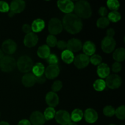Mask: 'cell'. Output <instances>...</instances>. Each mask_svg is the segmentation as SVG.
<instances>
[{
    "instance_id": "obj_19",
    "label": "cell",
    "mask_w": 125,
    "mask_h": 125,
    "mask_svg": "<svg viewBox=\"0 0 125 125\" xmlns=\"http://www.w3.org/2000/svg\"><path fill=\"white\" fill-rule=\"evenodd\" d=\"M21 82L26 87H31L36 83L35 76L33 73H26L22 77Z\"/></svg>"
},
{
    "instance_id": "obj_49",
    "label": "cell",
    "mask_w": 125,
    "mask_h": 125,
    "mask_svg": "<svg viewBox=\"0 0 125 125\" xmlns=\"http://www.w3.org/2000/svg\"><path fill=\"white\" fill-rule=\"evenodd\" d=\"M15 15V13H13V12H12V11H10L9 12V17H13Z\"/></svg>"
},
{
    "instance_id": "obj_36",
    "label": "cell",
    "mask_w": 125,
    "mask_h": 125,
    "mask_svg": "<svg viewBox=\"0 0 125 125\" xmlns=\"http://www.w3.org/2000/svg\"><path fill=\"white\" fill-rule=\"evenodd\" d=\"M101 61H102V57L98 54L92 55L90 58V62L94 65L98 66L101 63Z\"/></svg>"
},
{
    "instance_id": "obj_31",
    "label": "cell",
    "mask_w": 125,
    "mask_h": 125,
    "mask_svg": "<svg viewBox=\"0 0 125 125\" xmlns=\"http://www.w3.org/2000/svg\"><path fill=\"white\" fill-rule=\"evenodd\" d=\"M109 20L107 17H101L96 21V26L98 28L101 29H104L107 28L109 24Z\"/></svg>"
},
{
    "instance_id": "obj_26",
    "label": "cell",
    "mask_w": 125,
    "mask_h": 125,
    "mask_svg": "<svg viewBox=\"0 0 125 125\" xmlns=\"http://www.w3.org/2000/svg\"><path fill=\"white\" fill-rule=\"evenodd\" d=\"M32 73L35 76H40L43 75L45 72V67L40 62L37 63L33 66L32 67Z\"/></svg>"
},
{
    "instance_id": "obj_35",
    "label": "cell",
    "mask_w": 125,
    "mask_h": 125,
    "mask_svg": "<svg viewBox=\"0 0 125 125\" xmlns=\"http://www.w3.org/2000/svg\"><path fill=\"white\" fill-rule=\"evenodd\" d=\"M57 38L55 37V35H50L47 37L46 38V43H47L48 46L49 47H54V46H56L57 45Z\"/></svg>"
},
{
    "instance_id": "obj_20",
    "label": "cell",
    "mask_w": 125,
    "mask_h": 125,
    "mask_svg": "<svg viewBox=\"0 0 125 125\" xmlns=\"http://www.w3.org/2000/svg\"><path fill=\"white\" fill-rule=\"evenodd\" d=\"M84 54L86 56H92L95 54V52L96 51V46L94 44V42L91 41H87L84 43V45H83V48Z\"/></svg>"
},
{
    "instance_id": "obj_18",
    "label": "cell",
    "mask_w": 125,
    "mask_h": 125,
    "mask_svg": "<svg viewBox=\"0 0 125 125\" xmlns=\"http://www.w3.org/2000/svg\"><path fill=\"white\" fill-rule=\"evenodd\" d=\"M45 101L46 104L51 107H54L58 105L59 102L58 95L53 92H50L48 93L45 97Z\"/></svg>"
},
{
    "instance_id": "obj_8",
    "label": "cell",
    "mask_w": 125,
    "mask_h": 125,
    "mask_svg": "<svg viewBox=\"0 0 125 125\" xmlns=\"http://www.w3.org/2000/svg\"><path fill=\"white\" fill-rule=\"evenodd\" d=\"M54 118L57 123L61 125H68L71 122L70 115L64 110H60L56 112Z\"/></svg>"
},
{
    "instance_id": "obj_32",
    "label": "cell",
    "mask_w": 125,
    "mask_h": 125,
    "mask_svg": "<svg viewBox=\"0 0 125 125\" xmlns=\"http://www.w3.org/2000/svg\"><path fill=\"white\" fill-rule=\"evenodd\" d=\"M107 6L109 9L112 11H117L120 7V3L117 0H108L107 1Z\"/></svg>"
},
{
    "instance_id": "obj_3",
    "label": "cell",
    "mask_w": 125,
    "mask_h": 125,
    "mask_svg": "<svg viewBox=\"0 0 125 125\" xmlns=\"http://www.w3.org/2000/svg\"><path fill=\"white\" fill-rule=\"evenodd\" d=\"M18 69L21 73H28L30 72L34 66L32 60L27 56H21L17 62Z\"/></svg>"
},
{
    "instance_id": "obj_25",
    "label": "cell",
    "mask_w": 125,
    "mask_h": 125,
    "mask_svg": "<svg viewBox=\"0 0 125 125\" xmlns=\"http://www.w3.org/2000/svg\"><path fill=\"white\" fill-rule=\"evenodd\" d=\"M113 58L117 62H123L125 59V50L123 48L116 49L113 54Z\"/></svg>"
},
{
    "instance_id": "obj_45",
    "label": "cell",
    "mask_w": 125,
    "mask_h": 125,
    "mask_svg": "<svg viewBox=\"0 0 125 125\" xmlns=\"http://www.w3.org/2000/svg\"><path fill=\"white\" fill-rule=\"evenodd\" d=\"M106 34H107V37H113L114 35H115V30L113 28H109V29H107Z\"/></svg>"
},
{
    "instance_id": "obj_17",
    "label": "cell",
    "mask_w": 125,
    "mask_h": 125,
    "mask_svg": "<svg viewBox=\"0 0 125 125\" xmlns=\"http://www.w3.org/2000/svg\"><path fill=\"white\" fill-rule=\"evenodd\" d=\"M85 120L89 123H94L97 121L98 115L97 112L94 109L89 108L85 111L84 114Z\"/></svg>"
},
{
    "instance_id": "obj_39",
    "label": "cell",
    "mask_w": 125,
    "mask_h": 125,
    "mask_svg": "<svg viewBox=\"0 0 125 125\" xmlns=\"http://www.w3.org/2000/svg\"><path fill=\"white\" fill-rule=\"evenodd\" d=\"M10 10L9 5L7 2L0 1V12H7Z\"/></svg>"
},
{
    "instance_id": "obj_40",
    "label": "cell",
    "mask_w": 125,
    "mask_h": 125,
    "mask_svg": "<svg viewBox=\"0 0 125 125\" xmlns=\"http://www.w3.org/2000/svg\"><path fill=\"white\" fill-rule=\"evenodd\" d=\"M122 65L120 62H115L112 65V70L114 73H118L122 70Z\"/></svg>"
},
{
    "instance_id": "obj_1",
    "label": "cell",
    "mask_w": 125,
    "mask_h": 125,
    "mask_svg": "<svg viewBox=\"0 0 125 125\" xmlns=\"http://www.w3.org/2000/svg\"><path fill=\"white\" fill-rule=\"evenodd\" d=\"M62 23L63 28L70 34H78L83 29V24L81 19L73 13L65 15Z\"/></svg>"
},
{
    "instance_id": "obj_10",
    "label": "cell",
    "mask_w": 125,
    "mask_h": 125,
    "mask_svg": "<svg viewBox=\"0 0 125 125\" xmlns=\"http://www.w3.org/2000/svg\"><path fill=\"white\" fill-rule=\"evenodd\" d=\"M58 8L63 13L67 14L71 13L74 10V4L73 2L70 0H64V1H58L57 2Z\"/></svg>"
},
{
    "instance_id": "obj_12",
    "label": "cell",
    "mask_w": 125,
    "mask_h": 125,
    "mask_svg": "<svg viewBox=\"0 0 125 125\" xmlns=\"http://www.w3.org/2000/svg\"><path fill=\"white\" fill-rule=\"evenodd\" d=\"M17 48V43L13 40L11 39H7L2 43L1 50L7 54L10 55L15 52Z\"/></svg>"
},
{
    "instance_id": "obj_23",
    "label": "cell",
    "mask_w": 125,
    "mask_h": 125,
    "mask_svg": "<svg viewBox=\"0 0 125 125\" xmlns=\"http://www.w3.org/2000/svg\"><path fill=\"white\" fill-rule=\"evenodd\" d=\"M51 54L50 48L48 45H43L40 46L37 50V55L42 59H47Z\"/></svg>"
},
{
    "instance_id": "obj_29",
    "label": "cell",
    "mask_w": 125,
    "mask_h": 125,
    "mask_svg": "<svg viewBox=\"0 0 125 125\" xmlns=\"http://www.w3.org/2000/svg\"><path fill=\"white\" fill-rule=\"evenodd\" d=\"M55 115H56V111L53 107H49L45 109L43 115L46 120H50L54 118Z\"/></svg>"
},
{
    "instance_id": "obj_33",
    "label": "cell",
    "mask_w": 125,
    "mask_h": 125,
    "mask_svg": "<svg viewBox=\"0 0 125 125\" xmlns=\"http://www.w3.org/2000/svg\"><path fill=\"white\" fill-rule=\"evenodd\" d=\"M116 117L120 120H124L125 118V107L124 105L118 107L115 112Z\"/></svg>"
},
{
    "instance_id": "obj_5",
    "label": "cell",
    "mask_w": 125,
    "mask_h": 125,
    "mask_svg": "<svg viewBox=\"0 0 125 125\" xmlns=\"http://www.w3.org/2000/svg\"><path fill=\"white\" fill-rule=\"evenodd\" d=\"M63 30L62 23L59 18H52L48 23V31L51 35H57Z\"/></svg>"
},
{
    "instance_id": "obj_30",
    "label": "cell",
    "mask_w": 125,
    "mask_h": 125,
    "mask_svg": "<svg viewBox=\"0 0 125 125\" xmlns=\"http://www.w3.org/2000/svg\"><path fill=\"white\" fill-rule=\"evenodd\" d=\"M107 18L109 20V21H111L114 23H115V22L120 20L121 18H122V16H121L120 13L117 11H112L108 14Z\"/></svg>"
},
{
    "instance_id": "obj_34",
    "label": "cell",
    "mask_w": 125,
    "mask_h": 125,
    "mask_svg": "<svg viewBox=\"0 0 125 125\" xmlns=\"http://www.w3.org/2000/svg\"><path fill=\"white\" fill-rule=\"evenodd\" d=\"M115 109L112 106H106L103 109V114L106 117H112L115 115Z\"/></svg>"
},
{
    "instance_id": "obj_7",
    "label": "cell",
    "mask_w": 125,
    "mask_h": 125,
    "mask_svg": "<svg viewBox=\"0 0 125 125\" xmlns=\"http://www.w3.org/2000/svg\"><path fill=\"white\" fill-rule=\"evenodd\" d=\"M116 46V42L113 37H105L101 42V48L106 53H111L114 50Z\"/></svg>"
},
{
    "instance_id": "obj_43",
    "label": "cell",
    "mask_w": 125,
    "mask_h": 125,
    "mask_svg": "<svg viewBox=\"0 0 125 125\" xmlns=\"http://www.w3.org/2000/svg\"><path fill=\"white\" fill-rule=\"evenodd\" d=\"M46 77L44 74L40 76H35V81L39 84H43L46 81Z\"/></svg>"
},
{
    "instance_id": "obj_6",
    "label": "cell",
    "mask_w": 125,
    "mask_h": 125,
    "mask_svg": "<svg viewBox=\"0 0 125 125\" xmlns=\"http://www.w3.org/2000/svg\"><path fill=\"white\" fill-rule=\"evenodd\" d=\"M106 86L111 89H117L121 86L122 84V78L117 74H109L106 78L105 81Z\"/></svg>"
},
{
    "instance_id": "obj_14",
    "label": "cell",
    "mask_w": 125,
    "mask_h": 125,
    "mask_svg": "<svg viewBox=\"0 0 125 125\" xmlns=\"http://www.w3.org/2000/svg\"><path fill=\"white\" fill-rule=\"evenodd\" d=\"M83 48V43L80 40L78 39H70L67 43V50L71 52H78Z\"/></svg>"
},
{
    "instance_id": "obj_28",
    "label": "cell",
    "mask_w": 125,
    "mask_h": 125,
    "mask_svg": "<svg viewBox=\"0 0 125 125\" xmlns=\"http://www.w3.org/2000/svg\"><path fill=\"white\" fill-rule=\"evenodd\" d=\"M106 85L105 81L103 79H98L95 81L94 83V88L96 91L101 92L106 88Z\"/></svg>"
},
{
    "instance_id": "obj_2",
    "label": "cell",
    "mask_w": 125,
    "mask_h": 125,
    "mask_svg": "<svg viewBox=\"0 0 125 125\" xmlns=\"http://www.w3.org/2000/svg\"><path fill=\"white\" fill-rule=\"evenodd\" d=\"M73 10L75 12L76 15L78 16L81 19H87L90 18L92 13L90 4L89 2L84 0L77 1L76 3L74 4Z\"/></svg>"
},
{
    "instance_id": "obj_16",
    "label": "cell",
    "mask_w": 125,
    "mask_h": 125,
    "mask_svg": "<svg viewBox=\"0 0 125 125\" xmlns=\"http://www.w3.org/2000/svg\"><path fill=\"white\" fill-rule=\"evenodd\" d=\"M10 10L14 13H20L23 12L26 7V3L22 0H14L9 6Z\"/></svg>"
},
{
    "instance_id": "obj_22",
    "label": "cell",
    "mask_w": 125,
    "mask_h": 125,
    "mask_svg": "<svg viewBox=\"0 0 125 125\" xmlns=\"http://www.w3.org/2000/svg\"><path fill=\"white\" fill-rule=\"evenodd\" d=\"M31 26V30L34 32V33L40 32L45 28V23L42 19L37 18L34 20Z\"/></svg>"
},
{
    "instance_id": "obj_51",
    "label": "cell",
    "mask_w": 125,
    "mask_h": 125,
    "mask_svg": "<svg viewBox=\"0 0 125 125\" xmlns=\"http://www.w3.org/2000/svg\"><path fill=\"white\" fill-rule=\"evenodd\" d=\"M114 125V124H111V125Z\"/></svg>"
},
{
    "instance_id": "obj_9",
    "label": "cell",
    "mask_w": 125,
    "mask_h": 125,
    "mask_svg": "<svg viewBox=\"0 0 125 125\" xmlns=\"http://www.w3.org/2000/svg\"><path fill=\"white\" fill-rule=\"evenodd\" d=\"M74 64L79 69H83L85 68L90 62V58L89 56L84 54H79L77 55L74 59Z\"/></svg>"
},
{
    "instance_id": "obj_27",
    "label": "cell",
    "mask_w": 125,
    "mask_h": 125,
    "mask_svg": "<svg viewBox=\"0 0 125 125\" xmlns=\"http://www.w3.org/2000/svg\"><path fill=\"white\" fill-rule=\"evenodd\" d=\"M83 116H84V114H83L82 110L79 109H76L72 112L70 118L73 122L75 123V122H78L81 120Z\"/></svg>"
},
{
    "instance_id": "obj_11",
    "label": "cell",
    "mask_w": 125,
    "mask_h": 125,
    "mask_svg": "<svg viewBox=\"0 0 125 125\" xmlns=\"http://www.w3.org/2000/svg\"><path fill=\"white\" fill-rule=\"evenodd\" d=\"M45 76L48 79L57 78L60 73V68L57 65H50L45 70Z\"/></svg>"
},
{
    "instance_id": "obj_48",
    "label": "cell",
    "mask_w": 125,
    "mask_h": 125,
    "mask_svg": "<svg viewBox=\"0 0 125 125\" xmlns=\"http://www.w3.org/2000/svg\"><path fill=\"white\" fill-rule=\"evenodd\" d=\"M0 125H10L6 122H0Z\"/></svg>"
},
{
    "instance_id": "obj_37",
    "label": "cell",
    "mask_w": 125,
    "mask_h": 125,
    "mask_svg": "<svg viewBox=\"0 0 125 125\" xmlns=\"http://www.w3.org/2000/svg\"><path fill=\"white\" fill-rule=\"evenodd\" d=\"M62 88V83L59 80H57L52 84L51 86V89H52L53 92H57L61 90Z\"/></svg>"
},
{
    "instance_id": "obj_13",
    "label": "cell",
    "mask_w": 125,
    "mask_h": 125,
    "mask_svg": "<svg viewBox=\"0 0 125 125\" xmlns=\"http://www.w3.org/2000/svg\"><path fill=\"white\" fill-rule=\"evenodd\" d=\"M46 120L43 114L40 111H34L30 116V123L32 125H43Z\"/></svg>"
},
{
    "instance_id": "obj_42",
    "label": "cell",
    "mask_w": 125,
    "mask_h": 125,
    "mask_svg": "<svg viewBox=\"0 0 125 125\" xmlns=\"http://www.w3.org/2000/svg\"><path fill=\"white\" fill-rule=\"evenodd\" d=\"M99 14L102 17H106L107 15V9L105 7H101L99 9Z\"/></svg>"
},
{
    "instance_id": "obj_44",
    "label": "cell",
    "mask_w": 125,
    "mask_h": 125,
    "mask_svg": "<svg viewBox=\"0 0 125 125\" xmlns=\"http://www.w3.org/2000/svg\"><path fill=\"white\" fill-rule=\"evenodd\" d=\"M22 30L26 34H29V33L31 32V26L28 24H24L22 26Z\"/></svg>"
},
{
    "instance_id": "obj_47",
    "label": "cell",
    "mask_w": 125,
    "mask_h": 125,
    "mask_svg": "<svg viewBox=\"0 0 125 125\" xmlns=\"http://www.w3.org/2000/svg\"><path fill=\"white\" fill-rule=\"evenodd\" d=\"M4 56V52L2 51V50L0 48V59H1V58H2Z\"/></svg>"
},
{
    "instance_id": "obj_46",
    "label": "cell",
    "mask_w": 125,
    "mask_h": 125,
    "mask_svg": "<svg viewBox=\"0 0 125 125\" xmlns=\"http://www.w3.org/2000/svg\"><path fill=\"white\" fill-rule=\"evenodd\" d=\"M18 125H32L29 120L26 119L21 120L18 122Z\"/></svg>"
},
{
    "instance_id": "obj_4",
    "label": "cell",
    "mask_w": 125,
    "mask_h": 125,
    "mask_svg": "<svg viewBox=\"0 0 125 125\" xmlns=\"http://www.w3.org/2000/svg\"><path fill=\"white\" fill-rule=\"evenodd\" d=\"M17 62L13 57L5 56L0 59V68L4 72H11L15 68Z\"/></svg>"
},
{
    "instance_id": "obj_38",
    "label": "cell",
    "mask_w": 125,
    "mask_h": 125,
    "mask_svg": "<svg viewBox=\"0 0 125 125\" xmlns=\"http://www.w3.org/2000/svg\"><path fill=\"white\" fill-rule=\"evenodd\" d=\"M47 62L50 65H57L59 62L58 57L54 54H50L47 58Z\"/></svg>"
},
{
    "instance_id": "obj_24",
    "label": "cell",
    "mask_w": 125,
    "mask_h": 125,
    "mask_svg": "<svg viewBox=\"0 0 125 125\" xmlns=\"http://www.w3.org/2000/svg\"><path fill=\"white\" fill-rule=\"evenodd\" d=\"M61 58L65 63H67V64H70L74 61V54L69 50H65L62 51V54H61Z\"/></svg>"
},
{
    "instance_id": "obj_50",
    "label": "cell",
    "mask_w": 125,
    "mask_h": 125,
    "mask_svg": "<svg viewBox=\"0 0 125 125\" xmlns=\"http://www.w3.org/2000/svg\"><path fill=\"white\" fill-rule=\"evenodd\" d=\"M68 125H78L76 124V123H74V122H70L69 123H68Z\"/></svg>"
},
{
    "instance_id": "obj_41",
    "label": "cell",
    "mask_w": 125,
    "mask_h": 125,
    "mask_svg": "<svg viewBox=\"0 0 125 125\" xmlns=\"http://www.w3.org/2000/svg\"><path fill=\"white\" fill-rule=\"evenodd\" d=\"M56 46L59 50L64 51L67 48V42L64 40H59V41H57Z\"/></svg>"
},
{
    "instance_id": "obj_21",
    "label": "cell",
    "mask_w": 125,
    "mask_h": 125,
    "mask_svg": "<svg viewBox=\"0 0 125 125\" xmlns=\"http://www.w3.org/2000/svg\"><path fill=\"white\" fill-rule=\"evenodd\" d=\"M110 68L106 63H101L98 66L96 72L101 78H106L110 74Z\"/></svg>"
},
{
    "instance_id": "obj_15",
    "label": "cell",
    "mask_w": 125,
    "mask_h": 125,
    "mask_svg": "<svg viewBox=\"0 0 125 125\" xmlns=\"http://www.w3.org/2000/svg\"><path fill=\"white\" fill-rule=\"evenodd\" d=\"M38 40H39V37L37 35L31 32L25 35L23 42L26 47L32 48L35 46L37 44Z\"/></svg>"
}]
</instances>
